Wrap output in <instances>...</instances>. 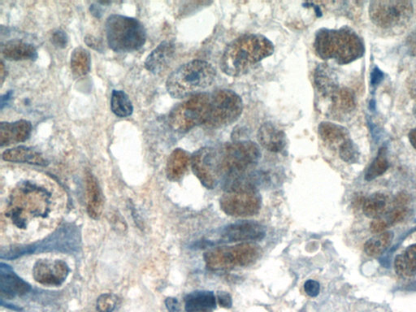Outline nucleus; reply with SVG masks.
<instances>
[{"mask_svg":"<svg viewBox=\"0 0 416 312\" xmlns=\"http://www.w3.org/2000/svg\"><path fill=\"white\" fill-rule=\"evenodd\" d=\"M66 194L44 175L26 172L1 183L2 244H29L49 235L66 208Z\"/></svg>","mask_w":416,"mask_h":312,"instance_id":"f257e3e1","label":"nucleus"},{"mask_svg":"<svg viewBox=\"0 0 416 312\" xmlns=\"http://www.w3.org/2000/svg\"><path fill=\"white\" fill-rule=\"evenodd\" d=\"M273 52L274 46L270 39L261 34H246L236 38L225 49L220 68L228 76L240 77Z\"/></svg>","mask_w":416,"mask_h":312,"instance_id":"f03ea898","label":"nucleus"},{"mask_svg":"<svg viewBox=\"0 0 416 312\" xmlns=\"http://www.w3.org/2000/svg\"><path fill=\"white\" fill-rule=\"evenodd\" d=\"M314 47L320 58L333 59L339 64L353 62L364 53L361 38L348 27L320 29L315 34Z\"/></svg>","mask_w":416,"mask_h":312,"instance_id":"7ed1b4c3","label":"nucleus"},{"mask_svg":"<svg viewBox=\"0 0 416 312\" xmlns=\"http://www.w3.org/2000/svg\"><path fill=\"white\" fill-rule=\"evenodd\" d=\"M216 77V69L211 64L205 60H193L181 65L168 76L166 88L172 98H189L210 88Z\"/></svg>","mask_w":416,"mask_h":312,"instance_id":"20e7f679","label":"nucleus"},{"mask_svg":"<svg viewBox=\"0 0 416 312\" xmlns=\"http://www.w3.org/2000/svg\"><path fill=\"white\" fill-rule=\"evenodd\" d=\"M105 29L107 44L115 52H133L141 49L145 44L144 26L133 17L111 15L107 19Z\"/></svg>","mask_w":416,"mask_h":312,"instance_id":"39448f33","label":"nucleus"},{"mask_svg":"<svg viewBox=\"0 0 416 312\" xmlns=\"http://www.w3.org/2000/svg\"><path fill=\"white\" fill-rule=\"evenodd\" d=\"M221 172L229 177L246 174L257 166L261 153L253 142L240 141L229 143L220 150Z\"/></svg>","mask_w":416,"mask_h":312,"instance_id":"423d86ee","label":"nucleus"},{"mask_svg":"<svg viewBox=\"0 0 416 312\" xmlns=\"http://www.w3.org/2000/svg\"><path fill=\"white\" fill-rule=\"evenodd\" d=\"M211 94L200 93L176 106L169 115V122L177 132L185 133L206 123L209 114Z\"/></svg>","mask_w":416,"mask_h":312,"instance_id":"0eeeda50","label":"nucleus"},{"mask_svg":"<svg viewBox=\"0 0 416 312\" xmlns=\"http://www.w3.org/2000/svg\"><path fill=\"white\" fill-rule=\"evenodd\" d=\"M260 254L259 246L244 244L234 246L219 247L205 255L207 268L212 271L231 270L253 263Z\"/></svg>","mask_w":416,"mask_h":312,"instance_id":"6e6552de","label":"nucleus"},{"mask_svg":"<svg viewBox=\"0 0 416 312\" xmlns=\"http://www.w3.org/2000/svg\"><path fill=\"white\" fill-rule=\"evenodd\" d=\"M244 103L237 93L231 90H219L211 94L209 114L205 125L211 128L229 127L239 119Z\"/></svg>","mask_w":416,"mask_h":312,"instance_id":"1a4fd4ad","label":"nucleus"},{"mask_svg":"<svg viewBox=\"0 0 416 312\" xmlns=\"http://www.w3.org/2000/svg\"><path fill=\"white\" fill-rule=\"evenodd\" d=\"M370 18L383 29H393L404 26L413 15V5L405 0L372 1L369 7Z\"/></svg>","mask_w":416,"mask_h":312,"instance_id":"9d476101","label":"nucleus"},{"mask_svg":"<svg viewBox=\"0 0 416 312\" xmlns=\"http://www.w3.org/2000/svg\"><path fill=\"white\" fill-rule=\"evenodd\" d=\"M261 198L253 185H242L223 194L220 207L225 213L232 216H250L258 213Z\"/></svg>","mask_w":416,"mask_h":312,"instance_id":"9b49d317","label":"nucleus"},{"mask_svg":"<svg viewBox=\"0 0 416 312\" xmlns=\"http://www.w3.org/2000/svg\"><path fill=\"white\" fill-rule=\"evenodd\" d=\"M190 161L193 172L201 183L207 189H213L222 173L220 151L205 147L195 151Z\"/></svg>","mask_w":416,"mask_h":312,"instance_id":"f8f14e48","label":"nucleus"},{"mask_svg":"<svg viewBox=\"0 0 416 312\" xmlns=\"http://www.w3.org/2000/svg\"><path fill=\"white\" fill-rule=\"evenodd\" d=\"M68 272L67 263L62 260L40 259L34 264L33 276L39 284L59 286L66 280Z\"/></svg>","mask_w":416,"mask_h":312,"instance_id":"ddd939ff","label":"nucleus"},{"mask_svg":"<svg viewBox=\"0 0 416 312\" xmlns=\"http://www.w3.org/2000/svg\"><path fill=\"white\" fill-rule=\"evenodd\" d=\"M265 236V231L261 224L254 221H241L225 227L221 233V242H236L245 241H259Z\"/></svg>","mask_w":416,"mask_h":312,"instance_id":"4468645a","label":"nucleus"},{"mask_svg":"<svg viewBox=\"0 0 416 312\" xmlns=\"http://www.w3.org/2000/svg\"><path fill=\"white\" fill-rule=\"evenodd\" d=\"M0 290L2 296L8 298L23 296L30 290V286L21 279L7 264L0 267Z\"/></svg>","mask_w":416,"mask_h":312,"instance_id":"2eb2a0df","label":"nucleus"},{"mask_svg":"<svg viewBox=\"0 0 416 312\" xmlns=\"http://www.w3.org/2000/svg\"><path fill=\"white\" fill-rule=\"evenodd\" d=\"M32 132V125L27 120L0 124V145L16 144L27 140Z\"/></svg>","mask_w":416,"mask_h":312,"instance_id":"dca6fc26","label":"nucleus"},{"mask_svg":"<svg viewBox=\"0 0 416 312\" xmlns=\"http://www.w3.org/2000/svg\"><path fill=\"white\" fill-rule=\"evenodd\" d=\"M257 137L260 145L268 151L278 153L285 148V133L272 123L262 125L259 129Z\"/></svg>","mask_w":416,"mask_h":312,"instance_id":"f3484780","label":"nucleus"},{"mask_svg":"<svg viewBox=\"0 0 416 312\" xmlns=\"http://www.w3.org/2000/svg\"><path fill=\"white\" fill-rule=\"evenodd\" d=\"M174 51L175 47L172 42L164 41L160 43L146 58V68L154 75H158L170 63Z\"/></svg>","mask_w":416,"mask_h":312,"instance_id":"a211bd4d","label":"nucleus"},{"mask_svg":"<svg viewBox=\"0 0 416 312\" xmlns=\"http://www.w3.org/2000/svg\"><path fill=\"white\" fill-rule=\"evenodd\" d=\"M328 98L330 101V114L335 119L343 118L354 109V96L348 89L339 88Z\"/></svg>","mask_w":416,"mask_h":312,"instance_id":"6ab92c4d","label":"nucleus"},{"mask_svg":"<svg viewBox=\"0 0 416 312\" xmlns=\"http://www.w3.org/2000/svg\"><path fill=\"white\" fill-rule=\"evenodd\" d=\"M1 51L8 60H36L38 58L36 47L18 39L2 43Z\"/></svg>","mask_w":416,"mask_h":312,"instance_id":"aec40b11","label":"nucleus"},{"mask_svg":"<svg viewBox=\"0 0 416 312\" xmlns=\"http://www.w3.org/2000/svg\"><path fill=\"white\" fill-rule=\"evenodd\" d=\"M315 84L324 98L330 96L339 89L336 73L327 64H320L315 72Z\"/></svg>","mask_w":416,"mask_h":312,"instance_id":"412c9836","label":"nucleus"},{"mask_svg":"<svg viewBox=\"0 0 416 312\" xmlns=\"http://www.w3.org/2000/svg\"><path fill=\"white\" fill-rule=\"evenodd\" d=\"M3 159L8 162L27 163L39 166H46L49 164L40 153L26 146H18L4 151Z\"/></svg>","mask_w":416,"mask_h":312,"instance_id":"4be33fe9","label":"nucleus"},{"mask_svg":"<svg viewBox=\"0 0 416 312\" xmlns=\"http://www.w3.org/2000/svg\"><path fill=\"white\" fill-rule=\"evenodd\" d=\"M216 307V299L213 292L196 291L185 298L186 312H210Z\"/></svg>","mask_w":416,"mask_h":312,"instance_id":"5701e85b","label":"nucleus"},{"mask_svg":"<svg viewBox=\"0 0 416 312\" xmlns=\"http://www.w3.org/2000/svg\"><path fill=\"white\" fill-rule=\"evenodd\" d=\"M86 194H88V214L90 218L98 219L102 214L103 202L97 181L91 174H88L86 177Z\"/></svg>","mask_w":416,"mask_h":312,"instance_id":"b1692460","label":"nucleus"},{"mask_svg":"<svg viewBox=\"0 0 416 312\" xmlns=\"http://www.w3.org/2000/svg\"><path fill=\"white\" fill-rule=\"evenodd\" d=\"M394 268L397 274L402 277L416 275V244L407 247L404 252L396 257Z\"/></svg>","mask_w":416,"mask_h":312,"instance_id":"393cba45","label":"nucleus"},{"mask_svg":"<svg viewBox=\"0 0 416 312\" xmlns=\"http://www.w3.org/2000/svg\"><path fill=\"white\" fill-rule=\"evenodd\" d=\"M319 134L320 138L329 145H336L339 147L350 140L348 129L341 125L329 122L320 125Z\"/></svg>","mask_w":416,"mask_h":312,"instance_id":"a878e982","label":"nucleus"},{"mask_svg":"<svg viewBox=\"0 0 416 312\" xmlns=\"http://www.w3.org/2000/svg\"><path fill=\"white\" fill-rule=\"evenodd\" d=\"M190 156L187 153L181 149H177L168 159L167 174L171 181H177L183 177L187 169Z\"/></svg>","mask_w":416,"mask_h":312,"instance_id":"bb28decb","label":"nucleus"},{"mask_svg":"<svg viewBox=\"0 0 416 312\" xmlns=\"http://www.w3.org/2000/svg\"><path fill=\"white\" fill-rule=\"evenodd\" d=\"M389 198L383 194H374L363 201V212L367 218L376 219L382 216L389 209Z\"/></svg>","mask_w":416,"mask_h":312,"instance_id":"cd10ccee","label":"nucleus"},{"mask_svg":"<svg viewBox=\"0 0 416 312\" xmlns=\"http://www.w3.org/2000/svg\"><path fill=\"white\" fill-rule=\"evenodd\" d=\"M111 109L116 116L125 118L133 114V107L128 95L124 91L114 90L111 98Z\"/></svg>","mask_w":416,"mask_h":312,"instance_id":"c85d7f7f","label":"nucleus"},{"mask_svg":"<svg viewBox=\"0 0 416 312\" xmlns=\"http://www.w3.org/2000/svg\"><path fill=\"white\" fill-rule=\"evenodd\" d=\"M392 239L393 234L391 233L379 234L367 242L365 252L372 257H380L388 249Z\"/></svg>","mask_w":416,"mask_h":312,"instance_id":"c756f323","label":"nucleus"},{"mask_svg":"<svg viewBox=\"0 0 416 312\" xmlns=\"http://www.w3.org/2000/svg\"><path fill=\"white\" fill-rule=\"evenodd\" d=\"M71 59L73 73L77 75H84L90 71V56L88 51L77 49L73 51Z\"/></svg>","mask_w":416,"mask_h":312,"instance_id":"7c9ffc66","label":"nucleus"},{"mask_svg":"<svg viewBox=\"0 0 416 312\" xmlns=\"http://www.w3.org/2000/svg\"><path fill=\"white\" fill-rule=\"evenodd\" d=\"M389 163L387 158V151L385 148H381L378 155L372 162L369 168L367 169L365 179L367 181H372L380 177L387 170Z\"/></svg>","mask_w":416,"mask_h":312,"instance_id":"2f4dec72","label":"nucleus"},{"mask_svg":"<svg viewBox=\"0 0 416 312\" xmlns=\"http://www.w3.org/2000/svg\"><path fill=\"white\" fill-rule=\"evenodd\" d=\"M339 155L343 161L349 164L356 163L359 157L358 147L350 138L339 147Z\"/></svg>","mask_w":416,"mask_h":312,"instance_id":"473e14b6","label":"nucleus"},{"mask_svg":"<svg viewBox=\"0 0 416 312\" xmlns=\"http://www.w3.org/2000/svg\"><path fill=\"white\" fill-rule=\"evenodd\" d=\"M116 298L111 294H103L97 301V309L99 312H112L116 306Z\"/></svg>","mask_w":416,"mask_h":312,"instance_id":"72a5a7b5","label":"nucleus"},{"mask_svg":"<svg viewBox=\"0 0 416 312\" xmlns=\"http://www.w3.org/2000/svg\"><path fill=\"white\" fill-rule=\"evenodd\" d=\"M52 43L59 49H64L66 47L68 43V37L63 30H56L53 34H52Z\"/></svg>","mask_w":416,"mask_h":312,"instance_id":"f704fd0d","label":"nucleus"},{"mask_svg":"<svg viewBox=\"0 0 416 312\" xmlns=\"http://www.w3.org/2000/svg\"><path fill=\"white\" fill-rule=\"evenodd\" d=\"M304 290L307 296L314 298L320 294V285L317 281L309 280L304 284Z\"/></svg>","mask_w":416,"mask_h":312,"instance_id":"c9c22d12","label":"nucleus"},{"mask_svg":"<svg viewBox=\"0 0 416 312\" xmlns=\"http://www.w3.org/2000/svg\"><path fill=\"white\" fill-rule=\"evenodd\" d=\"M218 302L220 307L229 309L232 306L231 294L226 292H219L218 294Z\"/></svg>","mask_w":416,"mask_h":312,"instance_id":"e433bc0d","label":"nucleus"},{"mask_svg":"<svg viewBox=\"0 0 416 312\" xmlns=\"http://www.w3.org/2000/svg\"><path fill=\"white\" fill-rule=\"evenodd\" d=\"M383 73L378 68H375L371 75V84L374 86H377L383 80Z\"/></svg>","mask_w":416,"mask_h":312,"instance_id":"4c0bfd02","label":"nucleus"},{"mask_svg":"<svg viewBox=\"0 0 416 312\" xmlns=\"http://www.w3.org/2000/svg\"><path fill=\"white\" fill-rule=\"evenodd\" d=\"M166 304L169 312H179V302L174 298L166 299Z\"/></svg>","mask_w":416,"mask_h":312,"instance_id":"58836bf2","label":"nucleus"},{"mask_svg":"<svg viewBox=\"0 0 416 312\" xmlns=\"http://www.w3.org/2000/svg\"><path fill=\"white\" fill-rule=\"evenodd\" d=\"M407 44H408L409 51L411 52V54L415 55H416V30L409 37L408 42H407Z\"/></svg>","mask_w":416,"mask_h":312,"instance_id":"ea45409f","label":"nucleus"},{"mask_svg":"<svg viewBox=\"0 0 416 312\" xmlns=\"http://www.w3.org/2000/svg\"><path fill=\"white\" fill-rule=\"evenodd\" d=\"M12 97V92L10 91V92L3 95L1 97V109L4 107V106L7 105V103L11 101Z\"/></svg>","mask_w":416,"mask_h":312,"instance_id":"a19ab883","label":"nucleus"},{"mask_svg":"<svg viewBox=\"0 0 416 312\" xmlns=\"http://www.w3.org/2000/svg\"><path fill=\"white\" fill-rule=\"evenodd\" d=\"M90 12L94 16L96 17H99L102 14L101 7L96 5V4H93L92 6H90Z\"/></svg>","mask_w":416,"mask_h":312,"instance_id":"79ce46f5","label":"nucleus"},{"mask_svg":"<svg viewBox=\"0 0 416 312\" xmlns=\"http://www.w3.org/2000/svg\"><path fill=\"white\" fill-rule=\"evenodd\" d=\"M409 140L411 144H413L416 149V129H413V131H411L409 133Z\"/></svg>","mask_w":416,"mask_h":312,"instance_id":"37998d69","label":"nucleus"},{"mask_svg":"<svg viewBox=\"0 0 416 312\" xmlns=\"http://www.w3.org/2000/svg\"><path fill=\"white\" fill-rule=\"evenodd\" d=\"M413 98L415 99V105H414V108H413V112H414V115H415V117L416 119V86L413 90Z\"/></svg>","mask_w":416,"mask_h":312,"instance_id":"c03bdc74","label":"nucleus"},{"mask_svg":"<svg viewBox=\"0 0 416 312\" xmlns=\"http://www.w3.org/2000/svg\"><path fill=\"white\" fill-rule=\"evenodd\" d=\"M210 312H211V311H210Z\"/></svg>","mask_w":416,"mask_h":312,"instance_id":"a18cd8bd","label":"nucleus"}]
</instances>
